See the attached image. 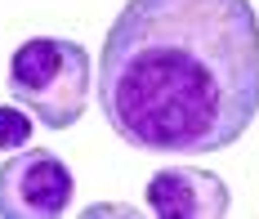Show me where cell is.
Here are the masks:
<instances>
[{
	"label": "cell",
	"mask_w": 259,
	"mask_h": 219,
	"mask_svg": "<svg viewBox=\"0 0 259 219\" xmlns=\"http://www.w3.org/2000/svg\"><path fill=\"white\" fill-rule=\"evenodd\" d=\"M99 108L130 148L210 157L259 116L250 0H125L99 54Z\"/></svg>",
	"instance_id": "obj_1"
},
{
	"label": "cell",
	"mask_w": 259,
	"mask_h": 219,
	"mask_svg": "<svg viewBox=\"0 0 259 219\" xmlns=\"http://www.w3.org/2000/svg\"><path fill=\"white\" fill-rule=\"evenodd\" d=\"M9 94L45 130L76 125L90 103V54L67 36H31L9 58Z\"/></svg>",
	"instance_id": "obj_2"
},
{
	"label": "cell",
	"mask_w": 259,
	"mask_h": 219,
	"mask_svg": "<svg viewBox=\"0 0 259 219\" xmlns=\"http://www.w3.org/2000/svg\"><path fill=\"white\" fill-rule=\"evenodd\" d=\"M76 179L58 152L18 148L0 165V219H58L72 210Z\"/></svg>",
	"instance_id": "obj_3"
},
{
	"label": "cell",
	"mask_w": 259,
	"mask_h": 219,
	"mask_svg": "<svg viewBox=\"0 0 259 219\" xmlns=\"http://www.w3.org/2000/svg\"><path fill=\"white\" fill-rule=\"evenodd\" d=\"M228 184L197 165H165L148 179V210L161 219H219L228 215Z\"/></svg>",
	"instance_id": "obj_4"
},
{
	"label": "cell",
	"mask_w": 259,
	"mask_h": 219,
	"mask_svg": "<svg viewBox=\"0 0 259 219\" xmlns=\"http://www.w3.org/2000/svg\"><path fill=\"white\" fill-rule=\"evenodd\" d=\"M31 139V112L14 108V103H0V148L5 152H18Z\"/></svg>",
	"instance_id": "obj_5"
},
{
	"label": "cell",
	"mask_w": 259,
	"mask_h": 219,
	"mask_svg": "<svg viewBox=\"0 0 259 219\" xmlns=\"http://www.w3.org/2000/svg\"><path fill=\"white\" fill-rule=\"evenodd\" d=\"M85 215H130V206H103V201H99V206H90Z\"/></svg>",
	"instance_id": "obj_6"
}]
</instances>
